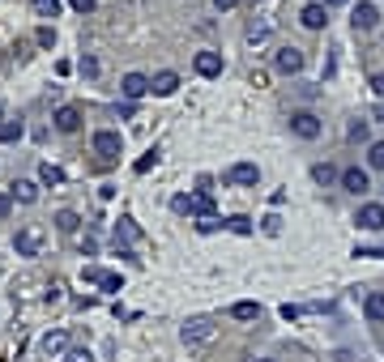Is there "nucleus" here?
<instances>
[{"label": "nucleus", "instance_id": "6", "mask_svg": "<svg viewBox=\"0 0 384 362\" xmlns=\"http://www.w3.org/2000/svg\"><path fill=\"white\" fill-rule=\"evenodd\" d=\"M120 94H124V102L145 98V94H150V77H145V73H128V77L120 81Z\"/></svg>", "mask_w": 384, "mask_h": 362}, {"label": "nucleus", "instance_id": "16", "mask_svg": "<svg viewBox=\"0 0 384 362\" xmlns=\"http://www.w3.org/2000/svg\"><path fill=\"white\" fill-rule=\"evenodd\" d=\"M180 90V77L175 73H158L154 81H150V94H158V98H167V94H175Z\"/></svg>", "mask_w": 384, "mask_h": 362}, {"label": "nucleus", "instance_id": "38", "mask_svg": "<svg viewBox=\"0 0 384 362\" xmlns=\"http://www.w3.org/2000/svg\"><path fill=\"white\" fill-rule=\"evenodd\" d=\"M9 205H13V196H9V192H0V218H9Z\"/></svg>", "mask_w": 384, "mask_h": 362}, {"label": "nucleus", "instance_id": "26", "mask_svg": "<svg viewBox=\"0 0 384 362\" xmlns=\"http://www.w3.org/2000/svg\"><path fill=\"white\" fill-rule=\"evenodd\" d=\"M269 34H274V26H269V21H252V26H248V38H252V43H265Z\"/></svg>", "mask_w": 384, "mask_h": 362}, {"label": "nucleus", "instance_id": "5", "mask_svg": "<svg viewBox=\"0 0 384 362\" xmlns=\"http://www.w3.org/2000/svg\"><path fill=\"white\" fill-rule=\"evenodd\" d=\"M274 64H278V73L295 77V73H303V51H299V47H278Z\"/></svg>", "mask_w": 384, "mask_h": 362}, {"label": "nucleus", "instance_id": "23", "mask_svg": "<svg viewBox=\"0 0 384 362\" xmlns=\"http://www.w3.org/2000/svg\"><path fill=\"white\" fill-rule=\"evenodd\" d=\"M81 226V218L73 213V209H64V213H56V230H64V235H73Z\"/></svg>", "mask_w": 384, "mask_h": 362}, {"label": "nucleus", "instance_id": "41", "mask_svg": "<svg viewBox=\"0 0 384 362\" xmlns=\"http://www.w3.org/2000/svg\"><path fill=\"white\" fill-rule=\"evenodd\" d=\"M325 4H351V0H325Z\"/></svg>", "mask_w": 384, "mask_h": 362}, {"label": "nucleus", "instance_id": "17", "mask_svg": "<svg viewBox=\"0 0 384 362\" xmlns=\"http://www.w3.org/2000/svg\"><path fill=\"white\" fill-rule=\"evenodd\" d=\"M9 196H13V201H21V205H34V201H38V183H34V179H17Z\"/></svg>", "mask_w": 384, "mask_h": 362}, {"label": "nucleus", "instance_id": "36", "mask_svg": "<svg viewBox=\"0 0 384 362\" xmlns=\"http://www.w3.org/2000/svg\"><path fill=\"white\" fill-rule=\"evenodd\" d=\"M68 4H73L77 13H94V4H98V0H68Z\"/></svg>", "mask_w": 384, "mask_h": 362}, {"label": "nucleus", "instance_id": "44", "mask_svg": "<svg viewBox=\"0 0 384 362\" xmlns=\"http://www.w3.org/2000/svg\"><path fill=\"white\" fill-rule=\"evenodd\" d=\"M252 4H256V0H252Z\"/></svg>", "mask_w": 384, "mask_h": 362}, {"label": "nucleus", "instance_id": "8", "mask_svg": "<svg viewBox=\"0 0 384 362\" xmlns=\"http://www.w3.org/2000/svg\"><path fill=\"white\" fill-rule=\"evenodd\" d=\"M355 222H359V230H384V205H359V213H355Z\"/></svg>", "mask_w": 384, "mask_h": 362}, {"label": "nucleus", "instance_id": "11", "mask_svg": "<svg viewBox=\"0 0 384 362\" xmlns=\"http://www.w3.org/2000/svg\"><path fill=\"white\" fill-rule=\"evenodd\" d=\"M227 179H231V183H239V188H256L261 171H256V162H235V166L227 171Z\"/></svg>", "mask_w": 384, "mask_h": 362}, {"label": "nucleus", "instance_id": "24", "mask_svg": "<svg viewBox=\"0 0 384 362\" xmlns=\"http://www.w3.org/2000/svg\"><path fill=\"white\" fill-rule=\"evenodd\" d=\"M222 226H227V222H222L218 213H205V218H197V230H201V235H214V230H222Z\"/></svg>", "mask_w": 384, "mask_h": 362}, {"label": "nucleus", "instance_id": "30", "mask_svg": "<svg viewBox=\"0 0 384 362\" xmlns=\"http://www.w3.org/2000/svg\"><path fill=\"white\" fill-rule=\"evenodd\" d=\"M64 362H94V354H90L85 346H68V354H64Z\"/></svg>", "mask_w": 384, "mask_h": 362}, {"label": "nucleus", "instance_id": "21", "mask_svg": "<svg viewBox=\"0 0 384 362\" xmlns=\"http://www.w3.org/2000/svg\"><path fill=\"white\" fill-rule=\"evenodd\" d=\"M21 132H26V128H21V119H4V124H0V145L21 141Z\"/></svg>", "mask_w": 384, "mask_h": 362}, {"label": "nucleus", "instance_id": "28", "mask_svg": "<svg viewBox=\"0 0 384 362\" xmlns=\"http://www.w3.org/2000/svg\"><path fill=\"white\" fill-rule=\"evenodd\" d=\"M30 9H34L38 17H56V13H60V0H30Z\"/></svg>", "mask_w": 384, "mask_h": 362}, {"label": "nucleus", "instance_id": "37", "mask_svg": "<svg viewBox=\"0 0 384 362\" xmlns=\"http://www.w3.org/2000/svg\"><path fill=\"white\" fill-rule=\"evenodd\" d=\"M372 90H376V98L384 102V73H376V77H372Z\"/></svg>", "mask_w": 384, "mask_h": 362}, {"label": "nucleus", "instance_id": "31", "mask_svg": "<svg viewBox=\"0 0 384 362\" xmlns=\"http://www.w3.org/2000/svg\"><path fill=\"white\" fill-rule=\"evenodd\" d=\"M346 137H351V141H368V119H355V124L346 128Z\"/></svg>", "mask_w": 384, "mask_h": 362}, {"label": "nucleus", "instance_id": "35", "mask_svg": "<svg viewBox=\"0 0 384 362\" xmlns=\"http://www.w3.org/2000/svg\"><path fill=\"white\" fill-rule=\"evenodd\" d=\"M303 316V307H295V303H282V320H299Z\"/></svg>", "mask_w": 384, "mask_h": 362}, {"label": "nucleus", "instance_id": "12", "mask_svg": "<svg viewBox=\"0 0 384 362\" xmlns=\"http://www.w3.org/2000/svg\"><path fill=\"white\" fill-rule=\"evenodd\" d=\"M342 188H346V192H355V196H363V192L372 188V179H368V171H363V166H346V171H342Z\"/></svg>", "mask_w": 384, "mask_h": 362}, {"label": "nucleus", "instance_id": "40", "mask_svg": "<svg viewBox=\"0 0 384 362\" xmlns=\"http://www.w3.org/2000/svg\"><path fill=\"white\" fill-rule=\"evenodd\" d=\"M214 4H218V9H235L239 0H214Z\"/></svg>", "mask_w": 384, "mask_h": 362}, {"label": "nucleus", "instance_id": "32", "mask_svg": "<svg viewBox=\"0 0 384 362\" xmlns=\"http://www.w3.org/2000/svg\"><path fill=\"white\" fill-rule=\"evenodd\" d=\"M34 38H38V47H56V30H51V26H38Z\"/></svg>", "mask_w": 384, "mask_h": 362}, {"label": "nucleus", "instance_id": "1", "mask_svg": "<svg viewBox=\"0 0 384 362\" xmlns=\"http://www.w3.org/2000/svg\"><path fill=\"white\" fill-rule=\"evenodd\" d=\"M214 320H205V316H197V320H188L184 329H180V341L184 346H205V341H214Z\"/></svg>", "mask_w": 384, "mask_h": 362}, {"label": "nucleus", "instance_id": "43", "mask_svg": "<svg viewBox=\"0 0 384 362\" xmlns=\"http://www.w3.org/2000/svg\"><path fill=\"white\" fill-rule=\"evenodd\" d=\"M0 124H4V111H0Z\"/></svg>", "mask_w": 384, "mask_h": 362}, {"label": "nucleus", "instance_id": "10", "mask_svg": "<svg viewBox=\"0 0 384 362\" xmlns=\"http://www.w3.org/2000/svg\"><path fill=\"white\" fill-rule=\"evenodd\" d=\"M51 124H56L60 132H77V128H81V111H77L73 102H64V107H56V115H51Z\"/></svg>", "mask_w": 384, "mask_h": 362}, {"label": "nucleus", "instance_id": "29", "mask_svg": "<svg viewBox=\"0 0 384 362\" xmlns=\"http://www.w3.org/2000/svg\"><path fill=\"white\" fill-rule=\"evenodd\" d=\"M77 73L94 81V77H98V60H94V55H81V60H77Z\"/></svg>", "mask_w": 384, "mask_h": 362}, {"label": "nucleus", "instance_id": "9", "mask_svg": "<svg viewBox=\"0 0 384 362\" xmlns=\"http://www.w3.org/2000/svg\"><path fill=\"white\" fill-rule=\"evenodd\" d=\"M192 68H197L201 77H222V55H218V51H197V55H192Z\"/></svg>", "mask_w": 384, "mask_h": 362}, {"label": "nucleus", "instance_id": "18", "mask_svg": "<svg viewBox=\"0 0 384 362\" xmlns=\"http://www.w3.org/2000/svg\"><path fill=\"white\" fill-rule=\"evenodd\" d=\"M137 239H141V226H137L133 218H120V222H115V247H120V243H137Z\"/></svg>", "mask_w": 384, "mask_h": 362}, {"label": "nucleus", "instance_id": "34", "mask_svg": "<svg viewBox=\"0 0 384 362\" xmlns=\"http://www.w3.org/2000/svg\"><path fill=\"white\" fill-rule=\"evenodd\" d=\"M265 235H282V218L269 213V218H265Z\"/></svg>", "mask_w": 384, "mask_h": 362}, {"label": "nucleus", "instance_id": "13", "mask_svg": "<svg viewBox=\"0 0 384 362\" xmlns=\"http://www.w3.org/2000/svg\"><path fill=\"white\" fill-rule=\"evenodd\" d=\"M351 21H355V30H376V26H380V9H376L372 0H363V4L355 9Z\"/></svg>", "mask_w": 384, "mask_h": 362}, {"label": "nucleus", "instance_id": "3", "mask_svg": "<svg viewBox=\"0 0 384 362\" xmlns=\"http://www.w3.org/2000/svg\"><path fill=\"white\" fill-rule=\"evenodd\" d=\"M291 132H295L299 141H316V137L325 132V124H321L312 111H295V115H291Z\"/></svg>", "mask_w": 384, "mask_h": 362}, {"label": "nucleus", "instance_id": "39", "mask_svg": "<svg viewBox=\"0 0 384 362\" xmlns=\"http://www.w3.org/2000/svg\"><path fill=\"white\" fill-rule=\"evenodd\" d=\"M372 119H384V102H376V107H372Z\"/></svg>", "mask_w": 384, "mask_h": 362}, {"label": "nucleus", "instance_id": "33", "mask_svg": "<svg viewBox=\"0 0 384 362\" xmlns=\"http://www.w3.org/2000/svg\"><path fill=\"white\" fill-rule=\"evenodd\" d=\"M154 162H158V149H154V154H145V158H141V162H137V175H145V171H150V166H154Z\"/></svg>", "mask_w": 384, "mask_h": 362}, {"label": "nucleus", "instance_id": "4", "mask_svg": "<svg viewBox=\"0 0 384 362\" xmlns=\"http://www.w3.org/2000/svg\"><path fill=\"white\" fill-rule=\"evenodd\" d=\"M13 247H17V256H38V247H43V230H38V226L17 230V235H13Z\"/></svg>", "mask_w": 384, "mask_h": 362}, {"label": "nucleus", "instance_id": "20", "mask_svg": "<svg viewBox=\"0 0 384 362\" xmlns=\"http://www.w3.org/2000/svg\"><path fill=\"white\" fill-rule=\"evenodd\" d=\"M363 316H368L372 324H384V294H368V303H363Z\"/></svg>", "mask_w": 384, "mask_h": 362}, {"label": "nucleus", "instance_id": "27", "mask_svg": "<svg viewBox=\"0 0 384 362\" xmlns=\"http://www.w3.org/2000/svg\"><path fill=\"white\" fill-rule=\"evenodd\" d=\"M227 230H235V235H252V218L235 213V218H227Z\"/></svg>", "mask_w": 384, "mask_h": 362}, {"label": "nucleus", "instance_id": "14", "mask_svg": "<svg viewBox=\"0 0 384 362\" xmlns=\"http://www.w3.org/2000/svg\"><path fill=\"white\" fill-rule=\"evenodd\" d=\"M38 346H43V354H51V358H56V354H68V333H64V329H51V333H43Z\"/></svg>", "mask_w": 384, "mask_h": 362}, {"label": "nucleus", "instance_id": "22", "mask_svg": "<svg viewBox=\"0 0 384 362\" xmlns=\"http://www.w3.org/2000/svg\"><path fill=\"white\" fill-rule=\"evenodd\" d=\"M312 179H316L321 188H329V183H333V179H342V175H338V166H329V162H321V166H312Z\"/></svg>", "mask_w": 384, "mask_h": 362}, {"label": "nucleus", "instance_id": "7", "mask_svg": "<svg viewBox=\"0 0 384 362\" xmlns=\"http://www.w3.org/2000/svg\"><path fill=\"white\" fill-rule=\"evenodd\" d=\"M120 149H124V137H120V132H111V128L94 132V154H98V158H115Z\"/></svg>", "mask_w": 384, "mask_h": 362}, {"label": "nucleus", "instance_id": "42", "mask_svg": "<svg viewBox=\"0 0 384 362\" xmlns=\"http://www.w3.org/2000/svg\"><path fill=\"white\" fill-rule=\"evenodd\" d=\"M256 362H274V358H256Z\"/></svg>", "mask_w": 384, "mask_h": 362}, {"label": "nucleus", "instance_id": "19", "mask_svg": "<svg viewBox=\"0 0 384 362\" xmlns=\"http://www.w3.org/2000/svg\"><path fill=\"white\" fill-rule=\"evenodd\" d=\"M38 183H47V188H60V183H64V171H60L56 162H43V166H38Z\"/></svg>", "mask_w": 384, "mask_h": 362}, {"label": "nucleus", "instance_id": "2", "mask_svg": "<svg viewBox=\"0 0 384 362\" xmlns=\"http://www.w3.org/2000/svg\"><path fill=\"white\" fill-rule=\"evenodd\" d=\"M81 277H85L90 286H98V290H107V294H115V290H124V277H120V273H111V269H98V265H85V269H81Z\"/></svg>", "mask_w": 384, "mask_h": 362}, {"label": "nucleus", "instance_id": "15", "mask_svg": "<svg viewBox=\"0 0 384 362\" xmlns=\"http://www.w3.org/2000/svg\"><path fill=\"white\" fill-rule=\"evenodd\" d=\"M299 21H303L308 30H325V21H329V13H325V4H303V13H299Z\"/></svg>", "mask_w": 384, "mask_h": 362}, {"label": "nucleus", "instance_id": "25", "mask_svg": "<svg viewBox=\"0 0 384 362\" xmlns=\"http://www.w3.org/2000/svg\"><path fill=\"white\" fill-rule=\"evenodd\" d=\"M231 316H235V320H256V316H261V303H235Z\"/></svg>", "mask_w": 384, "mask_h": 362}]
</instances>
